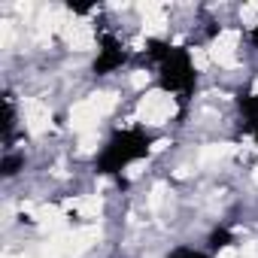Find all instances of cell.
<instances>
[{
  "label": "cell",
  "instance_id": "2",
  "mask_svg": "<svg viewBox=\"0 0 258 258\" xmlns=\"http://www.w3.org/2000/svg\"><path fill=\"white\" fill-rule=\"evenodd\" d=\"M149 55L158 58V76H161V88L164 91H173L179 94V100H185V94H191L198 76H195V67H191V58L185 49H173V46H164V43H149Z\"/></svg>",
  "mask_w": 258,
  "mask_h": 258
},
{
  "label": "cell",
  "instance_id": "1",
  "mask_svg": "<svg viewBox=\"0 0 258 258\" xmlns=\"http://www.w3.org/2000/svg\"><path fill=\"white\" fill-rule=\"evenodd\" d=\"M149 146H152V137L146 131H140V127L115 131L106 140V146L100 149V155H97V170L100 173H118L127 164H134L143 155H149Z\"/></svg>",
  "mask_w": 258,
  "mask_h": 258
},
{
  "label": "cell",
  "instance_id": "3",
  "mask_svg": "<svg viewBox=\"0 0 258 258\" xmlns=\"http://www.w3.org/2000/svg\"><path fill=\"white\" fill-rule=\"evenodd\" d=\"M124 58H127L124 46H121L115 37H103V40H100V52H97V61H94V73H97V76H106V73L118 70V67L124 64Z\"/></svg>",
  "mask_w": 258,
  "mask_h": 258
},
{
  "label": "cell",
  "instance_id": "4",
  "mask_svg": "<svg viewBox=\"0 0 258 258\" xmlns=\"http://www.w3.org/2000/svg\"><path fill=\"white\" fill-rule=\"evenodd\" d=\"M240 112H243V121H246V131L252 134L258 127V94H243L240 97Z\"/></svg>",
  "mask_w": 258,
  "mask_h": 258
},
{
  "label": "cell",
  "instance_id": "8",
  "mask_svg": "<svg viewBox=\"0 0 258 258\" xmlns=\"http://www.w3.org/2000/svg\"><path fill=\"white\" fill-rule=\"evenodd\" d=\"M249 40H252V43H255V46H258V25H255V28H252V34H249Z\"/></svg>",
  "mask_w": 258,
  "mask_h": 258
},
{
  "label": "cell",
  "instance_id": "6",
  "mask_svg": "<svg viewBox=\"0 0 258 258\" xmlns=\"http://www.w3.org/2000/svg\"><path fill=\"white\" fill-rule=\"evenodd\" d=\"M228 240H231V234L225 228H219V231L210 234V249H222V246H228Z\"/></svg>",
  "mask_w": 258,
  "mask_h": 258
},
{
  "label": "cell",
  "instance_id": "7",
  "mask_svg": "<svg viewBox=\"0 0 258 258\" xmlns=\"http://www.w3.org/2000/svg\"><path fill=\"white\" fill-rule=\"evenodd\" d=\"M167 258H207L204 252H198V249H191V246H176Z\"/></svg>",
  "mask_w": 258,
  "mask_h": 258
},
{
  "label": "cell",
  "instance_id": "5",
  "mask_svg": "<svg viewBox=\"0 0 258 258\" xmlns=\"http://www.w3.org/2000/svg\"><path fill=\"white\" fill-rule=\"evenodd\" d=\"M22 164H25V155H13V152H7V155H4V176H16Z\"/></svg>",
  "mask_w": 258,
  "mask_h": 258
}]
</instances>
